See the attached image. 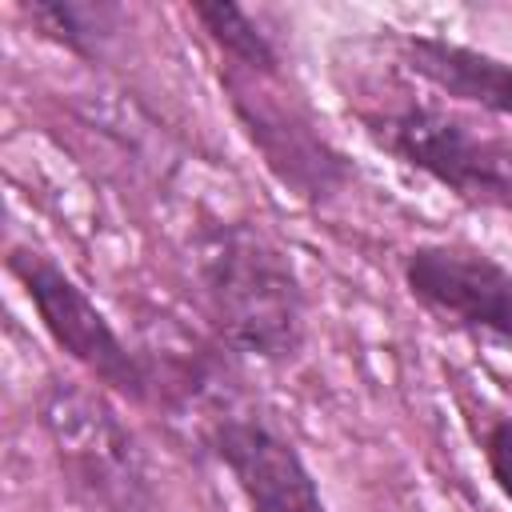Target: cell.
<instances>
[{"mask_svg":"<svg viewBox=\"0 0 512 512\" xmlns=\"http://www.w3.org/2000/svg\"><path fill=\"white\" fill-rule=\"evenodd\" d=\"M196 284L216 340L264 364H288L308 340V292L292 256L256 224L216 220L192 240Z\"/></svg>","mask_w":512,"mask_h":512,"instance_id":"1","label":"cell"},{"mask_svg":"<svg viewBox=\"0 0 512 512\" xmlns=\"http://www.w3.org/2000/svg\"><path fill=\"white\" fill-rule=\"evenodd\" d=\"M368 140L404 168L436 180L472 208H512V132L480 116L404 96L384 108H356Z\"/></svg>","mask_w":512,"mask_h":512,"instance_id":"2","label":"cell"},{"mask_svg":"<svg viewBox=\"0 0 512 512\" xmlns=\"http://www.w3.org/2000/svg\"><path fill=\"white\" fill-rule=\"evenodd\" d=\"M4 264L20 280L28 304L36 308L40 328L72 364H80L100 388L132 404H156V372L148 352L132 348L96 308V300L56 260L28 244H12Z\"/></svg>","mask_w":512,"mask_h":512,"instance_id":"3","label":"cell"},{"mask_svg":"<svg viewBox=\"0 0 512 512\" xmlns=\"http://www.w3.org/2000/svg\"><path fill=\"white\" fill-rule=\"evenodd\" d=\"M280 76L244 72L232 64H220V84L228 96V108L248 136V144L260 152L264 168L304 204H328L356 180L352 160L316 128V120L276 88Z\"/></svg>","mask_w":512,"mask_h":512,"instance_id":"4","label":"cell"},{"mask_svg":"<svg viewBox=\"0 0 512 512\" xmlns=\"http://www.w3.org/2000/svg\"><path fill=\"white\" fill-rule=\"evenodd\" d=\"M408 296L444 328L512 352V268L476 244L428 240L404 252Z\"/></svg>","mask_w":512,"mask_h":512,"instance_id":"5","label":"cell"},{"mask_svg":"<svg viewBox=\"0 0 512 512\" xmlns=\"http://www.w3.org/2000/svg\"><path fill=\"white\" fill-rule=\"evenodd\" d=\"M40 416L76 488L108 512H140L148 488L144 452L104 396L76 384H52Z\"/></svg>","mask_w":512,"mask_h":512,"instance_id":"6","label":"cell"},{"mask_svg":"<svg viewBox=\"0 0 512 512\" xmlns=\"http://www.w3.org/2000/svg\"><path fill=\"white\" fill-rule=\"evenodd\" d=\"M208 448L240 488L248 512H328L300 448L256 412H228L208 424Z\"/></svg>","mask_w":512,"mask_h":512,"instance_id":"7","label":"cell"},{"mask_svg":"<svg viewBox=\"0 0 512 512\" xmlns=\"http://www.w3.org/2000/svg\"><path fill=\"white\" fill-rule=\"evenodd\" d=\"M404 68L444 92L448 100L472 104L492 116H512V64L444 36H404Z\"/></svg>","mask_w":512,"mask_h":512,"instance_id":"8","label":"cell"},{"mask_svg":"<svg viewBox=\"0 0 512 512\" xmlns=\"http://www.w3.org/2000/svg\"><path fill=\"white\" fill-rule=\"evenodd\" d=\"M20 12L44 40L80 60H100L124 24V8L112 0H20Z\"/></svg>","mask_w":512,"mask_h":512,"instance_id":"9","label":"cell"},{"mask_svg":"<svg viewBox=\"0 0 512 512\" xmlns=\"http://www.w3.org/2000/svg\"><path fill=\"white\" fill-rule=\"evenodd\" d=\"M188 12L204 28V36L216 44L220 64H232V68H244V72H260V76H280V52H276V44L268 40V32L240 4H228V0H196Z\"/></svg>","mask_w":512,"mask_h":512,"instance_id":"10","label":"cell"},{"mask_svg":"<svg viewBox=\"0 0 512 512\" xmlns=\"http://www.w3.org/2000/svg\"><path fill=\"white\" fill-rule=\"evenodd\" d=\"M480 448H484V464H488L496 488L512 500V416L492 420V424L484 428Z\"/></svg>","mask_w":512,"mask_h":512,"instance_id":"11","label":"cell"}]
</instances>
